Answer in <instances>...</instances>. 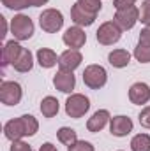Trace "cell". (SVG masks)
Here are the masks:
<instances>
[{
	"mask_svg": "<svg viewBox=\"0 0 150 151\" xmlns=\"http://www.w3.org/2000/svg\"><path fill=\"white\" fill-rule=\"evenodd\" d=\"M133 151H150V135L149 134H138L131 141Z\"/></svg>",
	"mask_w": 150,
	"mask_h": 151,
	"instance_id": "44dd1931",
	"label": "cell"
},
{
	"mask_svg": "<svg viewBox=\"0 0 150 151\" xmlns=\"http://www.w3.org/2000/svg\"><path fill=\"white\" fill-rule=\"evenodd\" d=\"M67 151H95L88 141H76L74 144L67 146Z\"/></svg>",
	"mask_w": 150,
	"mask_h": 151,
	"instance_id": "4316f807",
	"label": "cell"
},
{
	"mask_svg": "<svg viewBox=\"0 0 150 151\" xmlns=\"http://www.w3.org/2000/svg\"><path fill=\"white\" fill-rule=\"evenodd\" d=\"M122 30H131L138 21H140V9L138 7H127V9H120L115 12V19H113Z\"/></svg>",
	"mask_w": 150,
	"mask_h": 151,
	"instance_id": "52a82bcc",
	"label": "cell"
},
{
	"mask_svg": "<svg viewBox=\"0 0 150 151\" xmlns=\"http://www.w3.org/2000/svg\"><path fill=\"white\" fill-rule=\"evenodd\" d=\"M11 151H34L30 144L23 142V141H12L11 144Z\"/></svg>",
	"mask_w": 150,
	"mask_h": 151,
	"instance_id": "f1b7e54d",
	"label": "cell"
},
{
	"mask_svg": "<svg viewBox=\"0 0 150 151\" xmlns=\"http://www.w3.org/2000/svg\"><path fill=\"white\" fill-rule=\"evenodd\" d=\"M140 42H143V44H150V25H147V27L140 32Z\"/></svg>",
	"mask_w": 150,
	"mask_h": 151,
	"instance_id": "4dcf8cb0",
	"label": "cell"
},
{
	"mask_svg": "<svg viewBox=\"0 0 150 151\" xmlns=\"http://www.w3.org/2000/svg\"><path fill=\"white\" fill-rule=\"evenodd\" d=\"M4 134H5V137H7L11 142H12V141H21L23 137H27L25 127H23V121H21V116H20V118H14V119H11V121H7L5 127H4Z\"/></svg>",
	"mask_w": 150,
	"mask_h": 151,
	"instance_id": "4fadbf2b",
	"label": "cell"
},
{
	"mask_svg": "<svg viewBox=\"0 0 150 151\" xmlns=\"http://www.w3.org/2000/svg\"><path fill=\"white\" fill-rule=\"evenodd\" d=\"M23 90L14 81H2L0 84V100L5 106H18L21 102Z\"/></svg>",
	"mask_w": 150,
	"mask_h": 151,
	"instance_id": "8992f818",
	"label": "cell"
},
{
	"mask_svg": "<svg viewBox=\"0 0 150 151\" xmlns=\"http://www.w3.org/2000/svg\"><path fill=\"white\" fill-rule=\"evenodd\" d=\"M37 63L42 69H51L58 63V58H57V53L53 49H48V47H41L37 51Z\"/></svg>",
	"mask_w": 150,
	"mask_h": 151,
	"instance_id": "ac0fdd59",
	"label": "cell"
},
{
	"mask_svg": "<svg viewBox=\"0 0 150 151\" xmlns=\"http://www.w3.org/2000/svg\"><path fill=\"white\" fill-rule=\"evenodd\" d=\"M88 109H90V100L81 93H73L66 100V113H67V116H71L74 119L85 116Z\"/></svg>",
	"mask_w": 150,
	"mask_h": 151,
	"instance_id": "5b68a950",
	"label": "cell"
},
{
	"mask_svg": "<svg viewBox=\"0 0 150 151\" xmlns=\"http://www.w3.org/2000/svg\"><path fill=\"white\" fill-rule=\"evenodd\" d=\"M133 119L127 116H113L110 119V132L115 137H125L127 134L133 132Z\"/></svg>",
	"mask_w": 150,
	"mask_h": 151,
	"instance_id": "30bf717a",
	"label": "cell"
},
{
	"mask_svg": "<svg viewBox=\"0 0 150 151\" xmlns=\"http://www.w3.org/2000/svg\"><path fill=\"white\" fill-rule=\"evenodd\" d=\"M140 21L147 27L150 25V0H145L141 4V9H140Z\"/></svg>",
	"mask_w": 150,
	"mask_h": 151,
	"instance_id": "484cf974",
	"label": "cell"
},
{
	"mask_svg": "<svg viewBox=\"0 0 150 151\" xmlns=\"http://www.w3.org/2000/svg\"><path fill=\"white\" fill-rule=\"evenodd\" d=\"M53 84L58 91L62 93H71L76 86V77L73 72H66V70H58L53 77Z\"/></svg>",
	"mask_w": 150,
	"mask_h": 151,
	"instance_id": "7c38bea8",
	"label": "cell"
},
{
	"mask_svg": "<svg viewBox=\"0 0 150 151\" xmlns=\"http://www.w3.org/2000/svg\"><path fill=\"white\" fill-rule=\"evenodd\" d=\"M129 100L136 106H143L150 100V86L147 83H134L129 88Z\"/></svg>",
	"mask_w": 150,
	"mask_h": 151,
	"instance_id": "8fae6325",
	"label": "cell"
},
{
	"mask_svg": "<svg viewBox=\"0 0 150 151\" xmlns=\"http://www.w3.org/2000/svg\"><path fill=\"white\" fill-rule=\"evenodd\" d=\"M50 0H30V7H41L44 4H48Z\"/></svg>",
	"mask_w": 150,
	"mask_h": 151,
	"instance_id": "d6a6232c",
	"label": "cell"
},
{
	"mask_svg": "<svg viewBox=\"0 0 150 151\" xmlns=\"http://www.w3.org/2000/svg\"><path fill=\"white\" fill-rule=\"evenodd\" d=\"M39 25L44 32L48 34H55L62 28L64 25V16L58 9H44L39 16Z\"/></svg>",
	"mask_w": 150,
	"mask_h": 151,
	"instance_id": "3957f363",
	"label": "cell"
},
{
	"mask_svg": "<svg viewBox=\"0 0 150 151\" xmlns=\"http://www.w3.org/2000/svg\"><path fill=\"white\" fill-rule=\"evenodd\" d=\"M134 58L140 63H150V44L138 42V46L134 47Z\"/></svg>",
	"mask_w": 150,
	"mask_h": 151,
	"instance_id": "603a6c76",
	"label": "cell"
},
{
	"mask_svg": "<svg viewBox=\"0 0 150 151\" xmlns=\"http://www.w3.org/2000/svg\"><path fill=\"white\" fill-rule=\"evenodd\" d=\"M134 2H136V0H113V5H115V9H117V11H120V9L133 7V5H134Z\"/></svg>",
	"mask_w": 150,
	"mask_h": 151,
	"instance_id": "f546056e",
	"label": "cell"
},
{
	"mask_svg": "<svg viewBox=\"0 0 150 151\" xmlns=\"http://www.w3.org/2000/svg\"><path fill=\"white\" fill-rule=\"evenodd\" d=\"M11 32L16 40H28L34 35V23L27 14H16L11 19Z\"/></svg>",
	"mask_w": 150,
	"mask_h": 151,
	"instance_id": "6da1fadb",
	"label": "cell"
},
{
	"mask_svg": "<svg viewBox=\"0 0 150 151\" xmlns=\"http://www.w3.org/2000/svg\"><path fill=\"white\" fill-rule=\"evenodd\" d=\"M122 37V28L115 23V21H106L103 23L97 32H95V39L99 44L103 46H113L115 42H118Z\"/></svg>",
	"mask_w": 150,
	"mask_h": 151,
	"instance_id": "277c9868",
	"label": "cell"
},
{
	"mask_svg": "<svg viewBox=\"0 0 150 151\" xmlns=\"http://www.w3.org/2000/svg\"><path fill=\"white\" fill-rule=\"evenodd\" d=\"M32 65H34L32 53H30L27 47H23L21 55H20V56H18V60L12 63V69H14V70H18V72H28V70L32 69Z\"/></svg>",
	"mask_w": 150,
	"mask_h": 151,
	"instance_id": "d6986e66",
	"label": "cell"
},
{
	"mask_svg": "<svg viewBox=\"0 0 150 151\" xmlns=\"http://www.w3.org/2000/svg\"><path fill=\"white\" fill-rule=\"evenodd\" d=\"M58 109H60V106H58V100L55 97H44L42 99V102H41V113H42L44 118L57 116L58 114Z\"/></svg>",
	"mask_w": 150,
	"mask_h": 151,
	"instance_id": "ffe728a7",
	"label": "cell"
},
{
	"mask_svg": "<svg viewBox=\"0 0 150 151\" xmlns=\"http://www.w3.org/2000/svg\"><path fill=\"white\" fill-rule=\"evenodd\" d=\"M64 44L67 46V47H71V49H79V47H83L85 46V42H87V34H85V30L81 28V27H69L67 30H66V34H64Z\"/></svg>",
	"mask_w": 150,
	"mask_h": 151,
	"instance_id": "9c48e42d",
	"label": "cell"
},
{
	"mask_svg": "<svg viewBox=\"0 0 150 151\" xmlns=\"http://www.w3.org/2000/svg\"><path fill=\"white\" fill-rule=\"evenodd\" d=\"M138 119H140V125H141V127H145V128H149L150 130V106H147V107L141 109V113H140V116H138Z\"/></svg>",
	"mask_w": 150,
	"mask_h": 151,
	"instance_id": "83f0119b",
	"label": "cell"
},
{
	"mask_svg": "<svg viewBox=\"0 0 150 151\" xmlns=\"http://www.w3.org/2000/svg\"><path fill=\"white\" fill-rule=\"evenodd\" d=\"M78 4H79L85 11H88V12H92V14H95V16H97V12H99L101 7H103L101 0H78Z\"/></svg>",
	"mask_w": 150,
	"mask_h": 151,
	"instance_id": "cb8c5ba5",
	"label": "cell"
},
{
	"mask_svg": "<svg viewBox=\"0 0 150 151\" xmlns=\"http://www.w3.org/2000/svg\"><path fill=\"white\" fill-rule=\"evenodd\" d=\"M81 62H83V56L78 49H67L58 56V69L66 72H73L81 65Z\"/></svg>",
	"mask_w": 150,
	"mask_h": 151,
	"instance_id": "ba28073f",
	"label": "cell"
},
{
	"mask_svg": "<svg viewBox=\"0 0 150 151\" xmlns=\"http://www.w3.org/2000/svg\"><path fill=\"white\" fill-rule=\"evenodd\" d=\"M39 151H58V150H57V146H53L51 142H44V144L39 148Z\"/></svg>",
	"mask_w": 150,
	"mask_h": 151,
	"instance_id": "1f68e13d",
	"label": "cell"
},
{
	"mask_svg": "<svg viewBox=\"0 0 150 151\" xmlns=\"http://www.w3.org/2000/svg\"><path fill=\"white\" fill-rule=\"evenodd\" d=\"M110 119H111V116H110V113H108L106 109H99V111H95V113L92 114V118H88V121H87V130L92 132V134L101 132V130L108 125Z\"/></svg>",
	"mask_w": 150,
	"mask_h": 151,
	"instance_id": "5bb4252c",
	"label": "cell"
},
{
	"mask_svg": "<svg viewBox=\"0 0 150 151\" xmlns=\"http://www.w3.org/2000/svg\"><path fill=\"white\" fill-rule=\"evenodd\" d=\"M108 62L115 69H124L131 62V53L125 51V49H113L111 53L108 55Z\"/></svg>",
	"mask_w": 150,
	"mask_h": 151,
	"instance_id": "e0dca14e",
	"label": "cell"
},
{
	"mask_svg": "<svg viewBox=\"0 0 150 151\" xmlns=\"http://www.w3.org/2000/svg\"><path fill=\"white\" fill-rule=\"evenodd\" d=\"M108 81V72L104 67L101 65H88L85 70H83V83L90 88V90H99L106 84Z\"/></svg>",
	"mask_w": 150,
	"mask_h": 151,
	"instance_id": "7a4b0ae2",
	"label": "cell"
},
{
	"mask_svg": "<svg viewBox=\"0 0 150 151\" xmlns=\"http://www.w3.org/2000/svg\"><path fill=\"white\" fill-rule=\"evenodd\" d=\"M57 137H58V141H60L62 144H66V146H71V144H74L76 141H78L76 132L73 128H69V127H62V128L57 132Z\"/></svg>",
	"mask_w": 150,
	"mask_h": 151,
	"instance_id": "7402d4cb",
	"label": "cell"
},
{
	"mask_svg": "<svg viewBox=\"0 0 150 151\" xmlns=\"http://www.w3.org/2000/svg\"><path fill=\"white\" fill-rule=\"evenodd\" d=\"M71 18H73V21H74L78 27H90L95 21V14L85 11L78 2L71 7Z\"/></svg>",
	"mask_w": 150,
	"mask_h": 151,
	"instance_id": "9a60e30c",
	"label": "cell"
},
{
	"mask_svg": "<svg viewBox=\"0 0 150 151\" xmlns=\"http://www.w3.org/2000/svg\"><path fill=\"white\" fill-rule=\"evenodd\" d=\"M21 51H23V47H21L16 40L5 42L4 47H2V63H4V65H12V63L18 60V56L21 55Z\"/></svg>",
	"mask_w": 150,
	"mask_h": 151,
	"instance_id": "2e32d148",
	"label": "cell"
},
{
	"mask_svg": "<svg viewBox=\"0 0 150 151\" xmlns=\"http://www.w3.org/2000/svg\"><path fill=\"white\" fill-rule=\"evenodd\" d=\"M2 4H4L7 9L21 11V9H25V7L30 5V0H2Z\"/></svg>",
	"mask_w": 150,
	"mask_h": 151,
	"instance_id": "d4e9b609",
	"label": "cell"
}]
</instances>
